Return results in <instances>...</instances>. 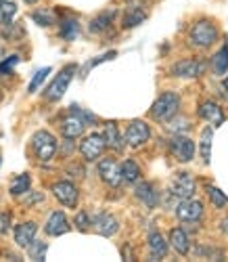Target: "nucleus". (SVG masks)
Listing matches in <instances>:
<instances>
[{
    "instance_id": "4",
    "label": "nucleus",
    "mask_w": 228,
    "mask_h": 262,
    "mask_svg": "<svg viewBox=\"0 0 228 262\" xmlns=\"http://www.w3.org/2000/svg\"><path fill=\"white\" fill-rule=\"evenodd\" d=\"M74 74H76V65H67V68H63L59 72V76L53 80V84L47 89V99L49 101H59L67 93V86H70Z\"/></svg>"
},
{
    "instance_id": "23",
    "label": "nucleus",
    "mask_w": 228,
    "mask_h": 262,
    "mask_svg": "<svg viewBox=\"0 0 228 262\" xmlns=\"http://www.w3.org/2000/svg\"><path fill=\"white\" fill-rule=\"evenodd\" d=\"M212 139H214V128L210 124L201 133V158L205 164H210V158H212Z\"/></svg>"
},
{
    "instance_id": "18",
    "label": "nucleus",
    "mask_w": 228,
    "mask_h": 262,
    "mask_svg": "<svg viewBox=\"0 0 228 262\" xmlns=\"http://www.w3.org/2000/svg\"><path fill=\"white\" fill-rule=\"evenodd\" d=\"M61 133H63L65 139H76V137H80V135L84 133V120L78 118L76 114L70 116V118H65V120H63V126H61Z\"/></svg>"
},
{
    "instance_id": "40",
    "label": "nucleus",
    "mask_w": 228,
    "mask_h": 262,
    "mask_svg": "<svg viewBox=\"0 0 228 262\" xmlns=\"http://www.w3.org/2000/svg\"><path fill=\"white\" fill-rule=\"evenodd\" d=\"M224 86H226V91H228V78H226V82H224Z\"/></svg>"
},
{
    "instance_id": "2",
    "label": "nucleus",
    "mask_w": 228,
    "mask_h": 262,
    "mask_svg": "<svg viewBox=\"0 0 228 262\" xmlns=\"http://www.w3.org/2000/svg\"><path fill=\"white\" fill-rule=\"evenodd\" d=\"M32 147L40 162H51L57 154V139L51 133H47V130H38L32 139Z\"/></svg>"
},
{
    "instance_id": "15",
    "label": "nucleus",
    "mask_w": 228,
    "mask_h": 262,
    "mask_svg": "<svg viewBox=\"0 0 228 262\" xmlns=\"http://www.w3.org/2000/svg\"><path fill=\"white\" fill-rule=\"evenodd\" d=\"M44 231H47L49 235L53 237H59L63 233L70 231V223H67V216L63 212H53L49 216V221H47V227H44Z\"/></svg>"
},
{
    "instance_id": "16",
    "label": "nucleus",
    "mask_w": 228,
    "mask_h": 262,
    "mask_svg": "<svg viewBox=\"0 0 228 262\" xmlns=\"http://www.w3.org/2000/svg\"><path fill=\"white\" fill-rule=\"evenodd\" d=\"M134 193H136V198H139L149 208H155L159 204V191L151 183H139V185H136V191Z\"/></svg>"
},
{
    "instance_id": "6",
    "label": "nucleus",
    "mask_w": 228,
    "mask_h": 262,
    "mask_svg": "<svg viewBox=\"0 0 228 262\" xmlns=\"http://www.w3.org/2000/svg\"><path fill=\"white\" fill-rule=\"evenodd\" d=\"M105 147H107V145H105L103 135L93 133V135H88V137L80 143V154L84 156L86 162H95V160L101 158V154H103V149H105Z\"/></svg>"
},
{
    "instance_id": "22",
    "label": "nucleus",
    "mask_w": 228,
    "mask_h": 262,
    "mask_svg": "<svg viewBox=\"0 0 228 262\" xmlns=\"http://www.w3.org/2000/svg\"><path fill=\"white\" fill-rule=\"evenodd\" d=\"M120 172H122V181L128 183V185L139 183V179H141V168L136 166V162H132V160H126L120 166Z\"/></svg>"
},
{
    "instance_id": "36",
    "label": "nucleus",
    "mask_w": 228,
    "mask_h": 262,
    "mask_svg": "<svg viewBox=\"0 0 228 262\" xmlns=\"http://www.w3.org/2000/svg\"><path fill=\"white\" fill-rule=\"evenodd\" d=\"M15 63H19V57H9L5 63H0V74H9Z\"/></svg>"
},
{
    "instance_id": "11",
    "label": "nucleus",
    "mask_w": 228,
    "mask_h": 262,
    "mask_svg": "<svg viewBox=\"0 0 228 262\" xmlns=\"http://www.w3.org/2000/svg\"><path fill=\"white\" fill-rule=\"evenodd\" d=\"M176 214H178L180 221L195 223V221H199L201 214H203V204L197 202V200H193V198H187L185 202H182V204L176 208Z\"/></svg>"
},
{
    "instance_id": "29",
    "label": "nucleus",
    "mask_w": 228,
    "mask_h": 262,
    "mask_svg": "<svg viewBox=\"0 0 228 262\" xmlns=\"http://www.w3.org/2000/svg\"><path fill=\"white\" fill-rule=\"evenodd\" d=\"M32 19L36 21L38 26H42V28H49V26H53L55 15H53L51 11H47V9H40V11H34V13H32Z\"/></svg>"
},
{
    "instance_id": "1",
    "label": "nucleus",
    "mask_w": 228,
    "mask_h": 262,
    "mask_svg": "<svg viewBox=\"0 0 228 262\" xmlns=\"http://www.w3.org/2000/svg\"><path fill=\"white\" fill-rule=\"evenodd\" d=\"M180 97L176 93H164L151 107V118L157 122H168L178 114Z\"/></svg>"
},
{
    "instance_id": "20",
    "label": "nucleus",
    "mask_w": 228,
    "mask_h": 262,
    "mask_svg": "<svg viewBox=\"0 0 228 262\" xmlns=\"http://www.w3.org/2000/svg\"><path fill=\"white\" fill-rule=\"evenodd\" d=\"M149 252H151V258H164L168 254V244L166 239L159 235L157 231L149 235Z\"/></svg>"
},
{
    "instance_id": "7",
    "label": "nucleus",
    "mask_w": 228,
    "mask_h": 262,
    "mask_svg": "<svg viewBox=\"0 0 228 262\" xmlns=\"http://www.w3.org/2000/svg\"><path fill=\"white\" fill-rule=\"evenodd\" d=\"M149 137H151L149 126H147L145 122H141V120H134V122H130V126L126 128L124 141H126L130 147H141V145H145V143L149 141Z\"/></svg>"
},
{
    "instance_id": "28",
    "label": "nucleus",
    "mask_w": 228,
    "mask_h": 262,
    "mask_svg": "<svg viewBox=\"0 0 228 262\" xmlns=\"http://www.w3.org/2000/svg\"><path fill=\"white\" fill-rule=\"evenodd\" d=\"M26 250H28V254H30L32 260H44V258H47V250H49V246L44 244V242H32Z\"/></svg>"
},
{
    "instance_id": "35",
    "label": "nucleus",
    "mask_w": 228,
    "mask_h": 262,
    "mask_svg": "<svg viewBox=\"0 0 228 262\" xmlns=\"http://www.w3.org/2000/svg\"><path fill=\"white\" fill-rule=\"evenodd\" d=\"M11 229V214L0 212V235H5Z\"/></svg>"
},
{
    "instance_id": "5",
    "label": "nucleus",
    "mask_w": 228,
    "mask_h": 262,
    "mask_svg": "<svg viewBox=\"0 0 228 262\" xmlns=\"http://www.w3.org/2000/svg\"><path fill=\"white\" fill-rule=\"evenodd\" d=\"M197 189V181L193 179V174L189 172H180L174 177L172 181V195L174 198H180V200H187V198H193V193Z\"/></svg>"
},
{
    "instance_id": "41",
    "label": "nucleus",
    "mask_w": 228,
    "mask_h": 262,
    "mask_svg": "<svg viewBox=\"0 0 228 262\" xmlns=\"http://www.w3.org/2000/svg\"><path fill=\"white\" fill-rule=\"evenodd\" d=\"M0 3H5V0H0Z\"/></svg>"
},
{
    "instance_id": "17",
    "label": "nucleus",
    "mask_w": 228,
    "mask_h": 262,
    "mask_svg": "<svg viewBox=\"0 0 228 262\" xmlns=\"http://www.w3.org/2000/svg\"><path fill=\"white\" fill-rule=\"evenodd\" d=\"M199 116H201L205 122H210L212 126H220V124L224 122L222 109H220L216 103H212V101L201 103V107H199Z\"/></svg>"
},
{
    "instance_id": "37",
    "label": "nucleus",
    "mask_w": 228,
    "mask_h": 262,
    "mask_svg": "<svg viewBox=\"0 0 228 262\" xmlns=\"http://www.w3.org/2000/svg\"><path fill=\"white\" fill-rule=\"evenodd\" d=\"M38 202H44V195L42 193H34L30 200H26V206H32V204H38Z\"/></svg>"
},
{
    "instance_id": "8",
    "label": "nucleus",
    "mask_w": 228,
    "mask_h": 262,
    "mask_svg": "<svg viewBox=\"0 0 228 262\" xmlns=\"http://www.w3.org/2000/svg\"><path fill=\"white\" fill-rule=\"evenodd\" d=\"M53 193H55V198L67 206V208H76L78 204V187L70 181H61V183H55L53 185Z\"/></svg>"
},
{
    "instance_id": "24",
    "label": "nucleus",
    "mask_w": 228,
    "mask_h": 262,
    "mask_svg": "<svg viewBox=\"0 0 228 262\" xmlns=\"http://www.w3.org/2000/svg\"><path fill=\"white\" fill-rule=\"evenodd\" d=\"M212 70H214L218 76L226 74V70H228V47H222V49L214 55V59H212Z\"/></svg>"
},
{
    "instance_id": "21",
    "label": "nucleus",
    "mask_w": 228,
    "mask_h": 262,
    "mask_svg": "<svg viewBox=\"0 0 228 262\" xmlns=\"http://www.w3.org/2000/svg\"><path fill=\"white\" fill-rule=\"evenodd\" d=\"M170 244H172V248L178 252V254H189V237H187V233L182 231V229H172V233H170Z\"/></svg>"
},
{
    "instance_id": "32",
    "label": "nucleus",
    "mask_w": 228,
    "mask_h": 262,
    "mask_svg": "<svg viewBox=\"0 0 228 262\" xmlns=\"http://www.w3.org/2000/svg\"><path fill=\"white\" fill-rule=\"evenodd\" d=\"M208 195H210V200H212V204H214L216 208H224V206L228 204L226 193H222V191L216 189V187H210V189H208Z\"/></svg>"
},
{
    "instance_id": "38",
    "label": "nucleus",
    "mask_w": 228,
    "mask_h": 262,
    "mask_svg": "<svg viewBox=\"0 0 228 262\" xmlns=\"http://www.w3.org/2000/svg\"><path fill=\"white\" fill-rule=\"evenodd\" d=\"M222 231L228 233V218H226V221H222Z\"/></svg>"
},
{
    "instance_id": "31",
    "label": "nucleus",
    "mask_w": 228,
    "mask_h": 262,
    "mask_svg": "<svg viewBox=\"0 0 228 262\" xmlns=\"http://www.w3.org/2000/svg\"><path fill=\"white\" fill-rule=\"evenodd\" d=\"M15 13H17L15 3H11V0L0 3V21H3V24H9V21L15 17Z\"/></svg>"
},
{
    "instance_id": "14",
    "label": "nucleus",
    "mask_w": 228,
    "mask_h": 262,
    "mask_svg": "<svg viewBox=\"0 0 228 262\" xmlns=\"http://www.w3.org/2000/svg\"><path fill=\"white\" fill-rule=\"evenodd\" d=\"M36 233H38V225L36 223H24V225L15 227V244L19 248H28L36 239Z\"/></svg>"
},
{
    "instance_id": "25",
    "label": "nucleus",
    "mask_w": 228,
    "mask_h": 262,
    "mask_svg": "<svg viewBox=\"0 0 228 262\" xmlns=\"http://www.w3.org/2000/svg\"><path fill=\"white\" fill-rule=\"evenodd\" d=\"M145 19H147V13L143 9H134L132 7L124 15V28H136V26H141Z\"/></svg>"
},
{
    "instance_id": "10",
    "label": "nucleus",
    "mask_w": 228,
    "mask_h": 262,
    "mask_svg": "<svg viewBox=\"0 0 228 262\" xmlns=\"http://www.w3.org/2000/svg\"><path fill=\"white\" fill-rule=\"evenodd\" d=\"M99 177L103 179V183H107L109 187H118L122 183V172H120V166L116 160H101L99 162Z\"/></svg>"
},
{
    "instance_id": "19",
    "label": "nucleus",
    "mask_w": 228,
    "mask_h": 262,
    "mask_svg": "<svg viewBox=\"0 0 228 262\" xmlns=\"http://www.w3.org/2000/svg\"><path fill=\"white\" fill-rule=\"evenodd\" d=\"M103 139H105V145H109L111 149H116V151H122V149H124V139H122V135H120L116 122H107V124H105Z\"/></svg>"
},
{
    "instance_id": "12",
    "label": "nucleus",
    "mask_w": 228,
    "mask_h": 262,
    "mask_svg": "<svg viewBox=\"0 0 228 262\" xmlns=\"http://www.w3.org/2000/svg\"><path fill=\"white\" fill-rule=\"evenodd\" d=\"M93 227H97V231H99L101 235H105V237H111V235H116V233L120 231L118 218L113 216V214H107V212L97 214V216L93 218Z\"/></svg>"
},
{
    "instance_id": "39",
    "label": "nucleus",
    "mask_w": 228,
    "mask_h": 262,
    "mask_svg": "<svg viewBox=\"0 0 228 262\" xmlns=\"http://www.w3.org/2000/svg\"><path fill=\"white\" fill-rule=\"evenodd\" d=\"M24 3H28V5H34V3H38V0H24Z\"/></svg>"
},
{
    "instance_id": "33",
    "label": "nucleus",
    "mask_w": 228,
    "mask_h": 262,
    "mask_svg": "<svg viewBox=\"0 0 228 262\" xmlns=\"http://www.w3.org/2000/svg\"><path fill=\"white\" fill-rule=\"evenodd\" d=\"M49 74H51V68H42V70H38L36 76H34L32 82H30V89H28V91H30V93H36V91H38V86H40L44 80H47Z\"/></svg>"
},
{
    "instance_id": "9",
    "label": "nucleus",
    "mask_w": 228,
    "mask_h": 262,
    "mask_svg": "<svg viewBox=\"0 0 228 262\" xmlns=\"http://www.w3.org/2000/svg\"><path fill=\"white\" fill-rule=\"evenodd\" d=\"M170 149H172V154L176 156L178 162H191L193 156H195V143L189 137H182V135H176L172 139Z\"/></svg>"
},
{
    "instance_id": "3",
    "label": "nucleus",
    "mask_w": 228,
    "mask_h": 262,
    "mask_svg": "<svg viewBox=\"0 0 228 262\" xmlns=\"http://www.w3.org/2000/svg\"><path fill=\"white\" fill-rule=\"evenodd\" d=\"M218 40V28L212 24V21L203 19L197 21L191 30V42L195 47H212L214 42Z\"/></svg>"
},
{
    "instance_id": "13",
    "label": "nucleus",
    "mask_w": 228,
    "mask_h": 262,
    "mask_svg": "<svg viewBox=\"0 0 228 262\" xmlns=\"http://www.w3.org/2000/svg\"><path fill=\"white\" fill-rule=\"evenodd\" d=\"M201 72H203V65L195 59H185L172 68V74L178 78H197V76H201Z\"/></svg>"
},
{
    "instance_id": "26",
    "label": "nucleus",
    "mask_w": 228,
    "mask_h": 262,
    "mask_svg": "<svg viewBox=\"0 0 228 262\" xmlns=\"http://www.w3.org/2000/svg\"><path fill=\"white\" fill-rule=\"evenodd\" d=\"M113 17H116V11H107V13L99 15L97 19H93V21H90V32H95V34H99V32L107 30V28L111 26V21H113Z\"/></svg>"
},
{
    "instance_id": "34",
    "label": "nucleus",
    "mask_w": 228,
    "mask_h": 262,
    "mask_svg": "<svg viewBox=\"0 0 228 262\" xmlns=\"http://www.w3.org/2000/svg\"><path fill=\"white\" fill-rule=\"evenodd\" d=\"M90 225H93V218H90L86 212H78V216H76V227H78L80 231H86Z\"/></svg>"
},
{
    "instance_id": "30",
    "label": "nucleus",
    "mask_w": 228,
    "mask_h": 262,
    "mask_svg": "<svg viewBox=\"0 0 228 262\" xmlns=\"http://www.w3.org/2000/svg\"><path fill=\"white\" fill-rule=\"evenodd\" d=\"M78 36V21L76 19H65L61 24V38L74 40Z\"/></svg>"
},
{
    "instance_id": "27",
    "label": "nucleus",
    "mask_w": 228,
    "mask_h": 262,
    "mask_svg": "<svg viewBox=\"0 0 228 262\" xmlns=\"http://www.w3.org/2000/svg\"><path fill=\"white\" fill-rule=\"evenodd\" d=\"M30 185H32L30 174H19V177L11 183V195H24V193H28Z\"/></svg>"
}]
</instances>
